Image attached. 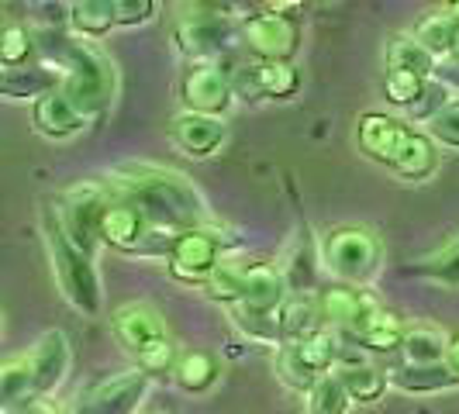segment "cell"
<instances>
[{"label":"cell","mask_w":459,"mask_h":414,"mask_svg":"<svg viewBox=\"0 0 459 414\" xmlns=\"http://www.w3.org/2000/svg\"><path fill=\"white\" fill-rule=\"evenodd\" d=\"M373 311H377V300L369 298L367 290L345 287V283L325 290L322 298H318V318H325V322L335 324V328H345V332H356Z\"/></svg>","instance_id":"cell-16"},{"label":"cell","mask_w":459,"mask_h":414,"mask_svg":"<svg viewBox=\"0 0 459 414\" xmlns=\"http://www.w3.org/2000/svg\"><path fill=\"white\" fill-rule=\"evenodd\" d=\"M0 31H4V14H0Z\"/></svg>","instance_id":"cell-44"},{"label":"cell","mask_w":459,"mask_h":414,"mask_svg":"<svg viewBox=\"0 0 459 414\" xmlns=\"http://www.w3.org/2000/svg\"><path fill=\"white\" fill-rule=\"evenodd\" d=\"M429 138L449 145V149H459V100L456 104H446L442 111L429 117Z\"/></svg>","instance_id":"cell-37"},{"label":"cell","mask_w":459,"mask_h":414,"mask_svg":"<svg viewBox=\"0 0 459 414\" xmlns=\"http://www.w3.org/2000/svg\"><path fill=\"white\" fill-rule=\"evenodd\" d=\"M387 384H394L397 391L408 393H438L459 387V373H453L449 363H432V367H401L387 369Z\"/></svg>","instance_id":"cell-22"},{"label":"cell","mask_w":459,"mask_h":414,"mask_svg":"<svg viewBox=\"0 0 459 414\" xmlns=\"http://www.w3.org/2000/svg\"><path fill=\"white\" fill-rule=\"evenodd\" d=\"M169 273L180 283H204L221 263V238L211 229H184L166 255Z\"/></svg>","instance_id":"cell-8"},{"label":"cell","mask_w":459,"mask_h":414,"mask_svg":"<svg viewBox=\"0 0 459 414\" xmlns=\"http://www.w3.org/2000/svg\"><path fill=\"white\" fill-rule=\"evenodd\" d=\"M231 324L238 328L242 339L259 345L283 342V328H280V311H259L249 304H231Z\"/></svg>","instance_id":"cell-27"},{"label":"cell","mask_w":459,"mask_h":414,"mask_svg":"<svg viewBox=\"0 0 459 414\" xmlns=\"http://www.w3.org/2000/svg\"><path fill=\"white\" fill-rule=\"evenodd\" d=\"M231 87L238 93H249V97H294L300 91V73L294 69V63H249L235 73Z\"/></svg>","instance_id":"cell-14"},{"label":"cell","mask_w":459,"mask_h":414,"mask_svg":"<svg viewBox=\"0 0 459 414\" xmlns=\"http://www.w3.org/2000/svg\"><path fill=\"white\" fill-rule=\"evenodd\" d=\"M339 359V342L328 328H315L307 332L304 339H294V342H283L280 349V359H276V373L280 380L290 387V391H311V384L332 373Z\"/></svg>","instance_id":"cell-5"},{"label":"cell","mask_w":459,"mask_h":414,"mask_svg":"<svg viewBox=\"0 0 459 414\" xmlns=\"http://www.w3.org/2000/svg\"><path fill=\"white\" fill-rule=\"evenodd\" d=\"M180 100L190 115L221 117L231 104V76L218 63H194L180 80Z\"/></svg>","instance_id":"cell-9"},{"label":"cell","mask_w":459,"mask_h":414,"mask_svg":"<svg viewBox=\"0 0 459 414\" xmlns=\"http://www.w3.org/2000/svg\"><path fill=\"white\" fill-rule=\"evenodd\" d=\"M145 231H149V221L142 218V211L128 201L111 197V204L104 207V218H100V242L117 253H135Z\"/></svg>","instance_id":"cell-17"},{"label":"cell","mask_w":459,"mask_h":414,"mask_svg":"<svg viewBox=\"0 0 459 414\" xmlns=\"http://www.w3.org/2000/svg\"><path fill=\"white\" fill-rule=\"evenodd\" d=\"M160 414H166V411H160Z\"/></svg>","instance_id":"cell-45"},{"label":"cell","mask_w":459,"mask_h":414,"mask_svg":"<svg viewBox=\"0 0 459 414\" xmlns=\"http://www.w3.org/2000/svg\"><path fill=\"white\" fill-rule=\"evenodd\" d=\"M229 24L221 22V14H186L177 24V48L194 63H218L221 48L229 46Z\"/></svg>","instance_id":"cell-12"},{"label":"cell","mask_w":459,"mask_h":414,"mask_svg":"<svg viewBox=\"0 0 459 414\" xmlns=\"http://www.w3.org/2000/svg\"><path fill=\"white\" fill-rule=\"evenodd\" d=\"M42 231H46V249L63 298L83 318H97L104 298H100V280H97V270H93V259L69 242V235L63 231V221L56 214V204L42 207Z\"/></svg>","instance_id":"cell-2"},{"label":"cell","mask_w":459,"mask_h":414,"mask_svg":"<svg viewBox=\"0 0 459 414\" xmlns=\"http://www.w3.org/2000/svg\"><path fill=\"white\" fill-rule=\"evenodd\" d=\"M111 7H115V24H142L156 11L152 0H111Z\"/></svg>","instance_id":"cell-40"},{"label":"cell","mask_w":459,"mask_h":414,"mask_svg":"<svg viewBox=\"0 0 459 414\" xmlns=\"http://www.w3.org/2000/svg\"><path fill=\"white\" fill-rule=\"evenodd\" d=\"M332 376L342 384L349 401H359V404H373L387 391V369L373 367V363H342Z\"/></svg>","instance_id":"cell-23"},{"label":"cell","mask_w":459,"mask_h":414,"mask_svg":"<svg viewBox=\"0 0 459 414\" xmlns=\"http://www.w3.org/2000/svg\"><path fill=\"white\" fill-rule=\"evenodd\" d=\"M14 414H63L48 397H28L24 404H18L14 408Z\"/></svg>","instance_id":"cell-41"},{"label":"cell","mask_w":459,"mask_h":414,"mask_svg":"<svg viewBox=\"0 0 459 414\" xmlns=\"http://www.w3.org/2000/svg\"><path fill=\"white\" fill-rule=\"evenodd\" d=\"M242 270H246V263H218L214 266V273L204 280V290L211 294L214 300H221V304H238L242 300Z\"/></svg>","instance_id":"cell-35"},{"label":"cell","mask_w":459,"mask_h":414,"mask_svg":"<svg viewBox=\"0 0 459 414\" xmlns=\"http://www.w3.org/2000/svg\"><path fill=\"white\" fill-rule=\"evenodd\" d=\"M349 335L369 352H394V349H401V339H404V322L391 311L377 307L367 322L359 324L356 332H349Z\"/></svg>","instance_id":"cell-24"},{"label":"cell","mask_w":459,"mask_h":414,"mask_svg":"<svg viewBox=\"0 0 459 414\" xmlns=\"http://www.w3.org/2000/svg\"><path fill=\"white\" fill-rule=\"evenodd\" d=\"M111 204L108 197V186L100 184H80L66 190L63 197V207H56L59 221H63V231L69 235V242L87 253L93 259L97 246H100V218H104V207Z\"/></svg>","instance_id":"cell-6"},{"label":"cell","mask_w":459,"mask_h":414,"mask_svg":"<svg viewBox=\"0 0 459 414\" xmlns=\"http://www.w3.org/2000/svg\"><path fill=\"white\" fill-rule=\"evenodd\" d=\"M453 56H456V63H459V31H456V42H453Z\"/></svg>","instance_id":"cell-43"},{"label":"cell","mask_w":459,"mask_h":414,"mask_svg":"<svg viewBox=\"0 0 459 414\" xmlns=\"http://www.w3.org/2000/svg\"><path fill=\"white\" fill-rule=\"evenodd\" d=\"M173 142L184 149L186 156L194 160H204L211 152H218L225 145V121L221 117H211V115H184L173 117Z\"/></svg>","instance_id":"cell-18"},{"label":"cell","mask_w":459,"mask_h":414,"mask_svg":"<svg viewBox=\"0 0 459 414\" xmlns=\"http://www.w3.org/2000/svg\"><path fill=\"white\" fill-rule=\"evenodd\" d=\"M59 87H63V69L59 66L28 63V66L0 69V97H11V100H39Z\"/></svg>","instance_id":"cell-20"},{"label":"cell","mask_w":459,"mask_h":414,"mask_svg":"<svg viewBox=\"0 0 459 414\" xmlns=\"http://www.w3.org/2000/svg\"><path fill=\"white\" fill-rule=\"evenodd\" d=\"M145 393H149V376L142 369H128V373L104 380L100 387H93L83 397L80 414H135Z\"/></svg>","instance_id":"cell-10"},{"label":"cell","mask_w":459,"mask_h":414,"mask_svg":"<svg viewBox=\"0 0 459 414\" xmlns=\"http://www.w3.org/2000/svg\"><path fill=\"white\" fill-rule=\"evenodd\" d=\"M135 363L145 376H160V373H169V369L177 367V352H173L169 339H162V342L149 345L145 352H138Z\"/></svg>","instance_id":"cell-39"},{"label":"cell","mask_w":459,"mask_h":414,"mask_svg":"<svg viewBox=\"0 0 459 414\" xmlns=\"http://www.w3.org/2000/svg\"><path fill=\"white\" fill-rule=\"evenodd\" d=\"M31 121H35V132L46 138H73L87 128V117L80 115V108L63 91L39 97L31 108Z\"/></svg>","instance_id":"cell-19"},{"label":"cell","mask_w":459,"mask_h":414,"mask_svg":"<svg viewBox=\"0 0 459 414\" xmlns=\"http://www.w3.org/2000/svg\"><path fill=\"white\" fill-rule=\"evenodd\" d=\"M456 31L459 24L456 18L449 14V7H442V11H429L421 22L414 24V42L425 48L432 59L436 56H446V52H453V42H456Z\"/></svg>","instance_id":"cell-26"},{"label":"cell","mask_w":459,"mask_h":414,"mask_svg":"<svg viewBox=\"0 0 459 414\" xmlns=\"http://www.w3.org/2000/svg\"><path fill=\"white\" fill-rule=\"evenodd\" d=\"M69 22L83 39H104L115 28V7L111 0H76L69 7Z\"/></svg>","instance_id":"cell-29"},{"label":"cell","mask_w":459,"mask_h":414,"mask_svg":"<svg viewBox=\"0 0 459 414\" xmlns=\"http://www.w3.org/2000/svg\"><path fill=\"white\" fill-rule=\"evenodd\" d=\"M111 190L117 201H128L142 211L149 225L160 229H190L197 218H204V201L186 177L162 169V166H121L111 177Z\"/></svg>","instance_id":"cell-1"},{"label":"cell","mask_w":459,"mask_h":414,"mask_svg":"<svg viewBox=\"0 0 459 414\" xmlns=\"http://www.w3.org/2000/svg\"><path fill=\"white\" fill-rule=\"evenodd\" d=\"M408 138H411V128L387 115H363L359 117V128H356L359 149L367 152L369 160L384 162V166L397 162L401 149L408 145Z\"/></svg>","instance_id":"cell-15"},{"label":"cell","mask_w":459,"mask_h":414,"mask_svg":"<svg viewBox=\"0 0 459 414\" xmlns=\"http://www.w3.org/2000/svg\"><path fill=\"white\" fill-rule=\"evenodd\" d=\"M349 393L342 391V384L332 376V373H325L318 376L315 384H311V391H307V404H304V414H349Z\"/></svg>","instance_id":"cell-33"},{"label":"cell","mask_w":459,"mask_h":414,"mask_svg":"<svg viewBox=\"0 0 459 414\" xmlns=\"http://www.w3.org/2000/svg\"><path fill=\"white\" fill-rule=\"evenodd\" d=\"M436 162H438V156H436L432 138L411 132L408 145L401 149V156H397V162H394L391 169L401 177V180H425V177L436 169Z\"/></svg>","instance_id":"cell-28"},{"label":"cell","mask_w":459,"mask_h":414,"mask_svg":"<svg viewBox=\"0 0 459 414\" xmlns=\"http://www.w3.org/2000/svg\"><path fill=\"white\" fill-rule=\"evenodd\" d=\"M387 73H414L425 76L432 73V56L414 42L411 35H394L387 42Z\"/></svg>","instance_id":"cell-31"},{"label":"cell","mask_w":459,"mask_h":414,"mask_svg":"<svg viewBox=\"0 0 459 414\" xmlns=\"http://www.w3.org/2000/svg\"><path fill=\"white\" fill-rule=\"evenodd\" d=\"M111 328H115L117 342L125 345L132 356L145 352L149 345H156L166 339V322L162 315L152 307V304H121L111 318Z\"/></svg>","instance_id":"cell-13"},{"label":"cell","mask_w":459,"mask_h":414,"mask_svg":"<svg viewBox=\"0 0 459 414\" xmlns=\"http://www.w3.org/2000/svg\"><path fill=\"white\" fill-rule=\"evenodd\" d=\"M446 349H449V339H446L438 328H429V324L404 328V339H401L404 367H432V363H446Z\"/></svg>","instance_id":"cell-25"},{"label":"cell","mask_w":459,"mask_h":414,"mask_svg":"<svg viewBox=\"0 0 459 414\" xmlns=\"http://www.w3.org/2000/svg\"><path fill=\"white\" fill-rule=\"evenodd\" d=\"M446 363L453 367V373H459V335L449 339V349H446Z\"/></svg>","instance_id":"cell-42"},{"label":"cell","mask_w":459,"mask_h":414,"mask_svg":"<svg viewBox=\"0 0 459 414\" xmlns=\"http://www.w3.org/2000/svg\"><path fill=\"white\" fill-rule=\"evenodd\" d=\"M28 397H35L31 391V367H28V356L18 359H4L0 363V408H18Z\"/></svg>","instance_id":"cell-30"},{"label":"cell","mask_w":459,"mask_h":414,"mask_svg":"<svg viewBox=\"0 0 459 414\" xmlns=\"http://www.w3.org/2000/svg\"><path fill=\"white\" fill-rule=\"evenodd\" d=\"M173 376L186 393H204L218 380V363L207 352H184L173 367Z\"/></svg>","instance_id":"cell-32"},{"label":"cell","mask_w":459,"mask_h":414,"mask_svg":"<svg viewBox=\"0 0 459 414\" xmlns=\"http://www.w3.org/2000/svg\"><path fill=\"white\" fill-rule=\"evenodd\" d=\"M31 367V391L35 397H52V391L66 380L69 369V339L63 328H48L46 335L28 352Z\"/></svg>","instance_id":"cell-11"},{"label":"cell","mask_w":459,"mask_h":414,"mask_svg":"<svg viewBox=\"0 0 459 414\" xmlns=\"http://www.w3.org/2000/svg\"><path fill=\"white\" fill-rule=\"evenodd\" d=\"M380 238L359 225L332 229L322 242V259L332 273L345 280V287H359L380 270Z\"/></svg>","instance_id":"cell-4"},{"label":"cell","mask_w":459,"mask_h":414,"mask_svg":"<svg viewBox=\"0 0 459 414\" xmlns=\"http://www.w3.org/2000/svg\"><path fill=\"white\" fill-rule=\"evenodd\" d=\"M59 56H63V87L59 91L80 108L87 125L108 115L111 97H115L111 59L100 48L87 46V42H66Z\"/></svg>","instance_id":"cell-3"},{"label":"cell","mask_w":459,"mask_h":414,"mask_svg":"<svg viewBox=\"0 0 459 414\" xmlns=\"http://www.w3.org/2000/svg\"><path fill=\"white\" fill-rule=\"evenodd\" d=\"M287 300V283L276 263H246L242 270V300L259 311H280V304Z\"/></svg>","instance_id":"cell-21"},{"label":"cell","mask_w":459,"mask_h":414,"mask_svg":"<svg viewBox=\"0 0 459 414\" xmlns=\"http://www.w3.org/2000/svg\"><path fill=\"white\" fill-rule=\"evenodd\" d=\"M425 87H429V80L425 76H414V73H387L384 76V97L391 104H397V108L418 104L425 97Z\"/></svg>","instance_id":"cell-36"},{"label":"cell","mask_w":459,"mask_h":414,"mask_svg":"<svg viewBox=\"0 0 459 414\" xmlns=\"http://www.w3.org/2000/svg\"><path fill=\"white\" fill-rule=\"evenodd\" d=\"M421 273H429L432 280H442V283H449V287H459V238L453 246H446L436 259H429L425 266H418Z\"/></svg>","instance_id":"cell-38"},{"label":"cell","mask_w":459,"mask_h":414,"mask_svg":"<svg viewBox=\"0 0 459 414\" xmlns=\"http://www.w3.org/2000/svg\"><path fill=\"white\" fill-rule=\"evenodd\" d=\"M242 42L255 56V63H294L300 48V28L290 14L259 11L242 22Z\"/></svg>","instance_id":"cell-7"},{"label":"cell","mask_w":459,"mask_h":414,"mask_svg":"<svg viewBox=\"0 0 459 414\" xmlns=\"http://www.w3.org/2000/svg\"><path fill=\"white\" fill-rule=\"evenodd\" d=\"M35 56V39L24 24H4L0 31V69L28 66Z\"/></svg>","instance_id":"cell-34"}]
</instances>
